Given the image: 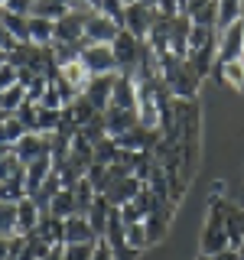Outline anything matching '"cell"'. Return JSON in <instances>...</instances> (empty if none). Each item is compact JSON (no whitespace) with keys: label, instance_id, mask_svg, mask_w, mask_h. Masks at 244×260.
<instances>
[{"label":"cell","instance_id":"cell-1","mask_svg":"<svg viewBox=\"0 0 244 260\" xmlns=\"http://www.w3.org/2000/svg\"><path fill=\"white\" fill-rule=\"evenodd\" d=\"M160 75H163V85L169 88V94L186 98V101H192L195 91H199V85H202V75L192 65V59H179V55L160 59Z\"/></svg>","mask_w":244,"mask_h":260},{"label":"cell","instance_id":"cell-2","mask_svg":"<svg viewBox=\"0 0 244 260\" xmlns=\"http://www.w3.org/2000/svg\"><path fill=\"white\" fill-rule=\"evenodd\" d=\"M228 202L225 195H208V218H205V228H202V254L215 257L222 250L231 247V238H228Z\"/></svg>","mask_w":244,"mask_h":260},{"label":"cell","instance_id":"cell-3","mask_svg":"<svg viewBox=\"0 0 244 260\" xmlns=\"http://www.w3.org/2000/svg\"><path fill=\"white\" fill-rule=\"evenodd\" d=\"M160 20V10L153 0H134V4H127L124 10V29L134 32L137 39H146L153 29V23Z\"/></svg>","mask_w":244,"mask_h":260},{"label":"cell","instance_id":"cell-4","mask_svg":"<svg viewBox=\"0 0 244 260\" xmlns=\"http://www.w3.org/2000/svg\"><path fill=\"white\" fill-rule=\"evenodd\" d=\"M111 49H114V55H117L120 72H124V75H134V72L140 69V62H143V49H146V43H143V39H137L134 32L120 29L117 39L111 43Z\"/></svg>","mask_w":244,"mask_h":260},{"label":"cell","instance_id":"cell-5","mask_svg":"<svg viewBox=\"0 0 244 260\" xmlns=\"http://www.w3.org/2000/svg\"><path fill=\"white\" fill-rule=\"evenodd\" d=\"M81 62L88 65L92 75H117V72H120L117 55H114V49L108 43H92L85 52H81Z\"/></svg>","mask_w":244,"mask_h":260},{"label":"cell","instance_id":"cell-6","mask_svg":"<svg viewBox=\"0 0 244 260\" xmlns=\"http://www.w3.org/2000/svg\"><path fill=\"white\" fill-rule=\"evenodd\" d=\"M244 55V23H231V26L218 29V65L238 62Z\"/></svg>","mask_w":244,"mask_h":260},{"label":"cell","instance_id":"cell-7","mask_svg":"<svg viewBox=\"0 0 244 260\" xmlns=\"http://www.w3.org/2000/svg\"><path fill=\"white\" fill-rule=\"evenodd\" d=\"M13 153L20 156L23 162H33L39 156H52V134H23L20 140L13 143Z\"/></svg>","mask_w":244,"mask_h":260},{"label":"cell","instance_id":"cell-8","mask_svg":"<svg viewBox=\"0 0 244 260\" xmlns=\"http://www.w3.org/2000/svg\"><path fill=\"white\" fill-rule=\"evenodd\" d=\"M117 32H120V26L114 20H108L104 13H92L88 16V23H85V39L88 43H114L117 39Z\"/></svg>","mask_w":244,"mask_h":260},{"label":"cell","instance_id":"cell-9","mask_svg":"<svg viewBox=\"0 0 244 260\" xmlns=\"http://www.w3.org/2000/svg\"><path fill=\"white\" fill-rule=\"evenodd\" d=\"M114 78H117V75H92V81H88V88H85V98L95 104L98 114H104V111H108V104H111Z\"/></svg>","mask_w":244,"mask_h":260},{"label":"cell","instance_id":"cell-10","mask_svg":"<svg viewBox=\"0 0 244 260\" xmlns=\"http://www.w3.org/2000/svg\"><path fill=\"white\" fill-rule=\"evenodd\" d=\"M140 120H137V108H108L104 111V127H108V137H120L127 130H134Z\"/></svg>","mask_w":244,"mask_h":260},{"label":"cell","instance_id":"cell-11","mask_svg":"<svg viewBox=\"0 0 244 260\" xmlns=\"http://www.w3.org/2000/svg\"><path fill=\"white\" fill-rule=\"evenodd\" d=\"M108 108H137V78H134V75H124V72H117Z\"/></svg>","mask_w":244,"mask_h":260},{"label":"cell","instance_id":"cell-12","mask_svg":"<svg viewBox=\"0 0 244 260\" xmlns=\"http://www.w3.org/2000/svg\"><path fill=\"white\" fill-rule=\"evenodd\" d=\"M186 16L195 26H215L218 29V0H189L186 4Z\"/></svg>","mask_w":244,"mask_h":260},{"label":"cell","instance_id":"cell-13","mask_svg":"<svg viewBox=\"0 0 244 260\" xmlns=\"http://www.w3.org/2000/svg\"><path fill=\"white\" fill-rule=\"evenodd\" d=\"M95 241H98V234L85 215L65 218V244H95Z\"/></svg>","mask_w":244,"mask_h":260},{"label":"cell","instance_id":"cell-14","mask_svg":"<svg viewBox=\"0 0 244 260\" xmlns=\"http://www.w3.org/2000/svg\"><path fill=\"white\" fill-rule=\"evenodd\" d=\"M59 78H62V81H69V85L75 88L78 94H85L88 81H92V72H88V65L81 62V59H75V62H65V65H59Z\"/></svg>","mask_w":244,"mask_h":260},{"label":"cell","instance_id":"cell-15","mask_svg":"<svg viewBox=\"0 0 244 260\" xmlns=\"http://www.w3.org/2000/svg\"><path fill=\"white\" fill-rule=\"evenodd\" d=\"M52 169H55L52 156H39V159L26 162V195H33V192H36L39 185H43L46 179L52 176Z\"/></svg>","mask_w":244,"mask_h":260},{"label":"cell","instance_id":"cell-16","mask_svg":"<svg viewBox=\"0 0 244 260\" xmlns=\"http://www.w3.org/2000/svg\"><path fill=\"white\" fill-rule=\"evenodd\" d=\"M16 221H20V234H29V231H36L39 221H43V208L36 205V202L29 199H23V202H16Z\"/></svg>","mask_w":244,"mask_h":260},{"label":"cell","instance_id":"cell-17","mask_svg":"<svg viewBox=\"0 0 244 260\" xmlns=\"http://www.w3.org/2000/svg\"><path fill=\"white\" fill-rule=\"evenodd\" d=\"M62 114H65V117H69V120H72V124H75L78 130L85 127V124H92V120L98 117L95 104L88 101L85 94H81V98H75V101H72V104H65V108H62Z\"/></svg>","mask_w":244,"mask_h":260},{"label":"cell","instance_id":"cell-18","mask_svg":"<svg viewBox=\"0 0 244 260\" xmlns=\"http://www.w3.org/2000/svg\"><path fill=\"white\" fill-rule=\"evenodd\" d=\"M111 211H114V205L108 199H104L101 192H98V199L92 202V208H88V221H92V228H95V234L98 238H104V231H108V221H111Z\"/></svg>","mask_w":244,"mask_h":260},{"label":"cell","instance_id":"cell-19","mask_svg":"<svg viewBox=\"0 0 244 260\" xmlns=\"http://www.w3.org/2000/svg\"><path fill=\"white\" fill-rule=\"evenodd\" d=\"M0 23L10 29V36L16 39V43H33V39H29V16L13 13V10H7V7H0Z\"/></svg>","mask_w":244,"mask_h":260},{"label":"cell","instance_id":"cell-20","mask_svg":"<svg viewBox=\"0 0 244 260\" xmlns=\"http://www.w3.org/2000/svg\"><path fill=\"white\" fill-rule=\"evenodd\" d=\"M49 211H52L55 218H72V215H78V205H75V189H62L52 195V202H49Z\"/></svg>","mask_w":244,"mask_h":260},{"label":"cell","instance_id":"cell-21","mask_svg":"<svg viewBox=\"0 0 244 260\" xmlns=\"http://www.w3.org/2000/svg\"><path fill=\"white\" fill-rule=\"evenodd\" d=\"M23 134H29V130L23 127V120L16 117V114H7V111H0V143L13 146V143L20 140Z\"/></svg>","mask_w":244,"mask_h":260},{"label":"cell","instance_id":"cell-22","mask_svg":"<svg viewBox=\"0 0 244 260\" xmlns=\"http://www.w3.org/2000/svg\"><path fill=\"white\" fill-rule=\"evenodd\" d=\"M29 39L36 46H52L55 43V23L46 16H29Z\"/></svg>","mask_w":244,"mask_h":260},{"label":"cell","instance_id":"cell-23","mask_svg":"<svg viewBox=\"0 0 244 260\" xmlns=\"http://www.w3.org/2000/svg\"><path fill=\"white\" fill-rule=\"evenodd\" d=\"M26 176V162L10 150L7 156H0V182H10V179H23Z\"/></svg>","mask_w":244,"mask_h":260},{"label":"cell","instance_id":"cell-24","mask_svg":"<svg viewBox=\"0 0 244 260\" xmlns=\"http://www.w3.org/2000/svg\"><path fill=\"white\" fill-rule=\"evenodd\" d=\"M65 13H69V7H65L62 0H33V13L29 16H46V20L59 23Z\"/></svg>","mask_w":244,"mask_h":260},{"label":"cell","instance_id":"cell-25","mask_svg":"<svg viewBox=\"0 0 244 260\" xmlns=\"http://www.w3.org/2000/svg\"><path fill=\"white\" fill-rule=\"evenodd\" d=\"M244 13V0H218V29L238 23Z\"/></svg>","mask_w":244,"mask_h":260},{"label":"cell","instance_id":"cell-26","mask_svg":"<svg viewBox=\"0 0 244 260\" xmlns=\"http://www.w3.org/2000/svg\"><path fill=\"white\" fill-rule=\"evenodd\" d=\"M215 39H218V29H215V26H195V23H192L189 43H186V46H189V55L199 52V49H205L208 43H215Z\"/></svg>","mask_w":244,"mask_h":260},{"label":"cell","instance_id":"cell-27","mask_svg":"<svg viewBox=\"0 0 244 260\" xmlns=\"http://www.w3.org/2000/svg\"><path fill=\"white\" fill-rule=\"evenodd\" d=\"M218 72H222V81L228 88H234V91H244V62H225L218 65Z\"/></svg>","mask_w":244,"mask_h":260},{"label":"cell","instance_id":"cell-28","mask_svg":"<svg viewBox=\"0 0 244 260\" xmlns=\"http://www.w3.org/2000/svg\"><path fill=\"white\" fill-rule=\"evenodd\" d=\"M228 238H231V247L238 250L244 241V208H228Z\"/></svg>","mask_w":244,"mask_h":260},{"label":"cell","instance_id":"cell-29","mask_svg":"<svg viewBox=\"0 0 244 260\" xmlns=\"http://www.w3.org/2000/svg\"><path fill=\"white\" fill-rule=\"evenodd\" d=\"M26 199V176L23 179H10V182H0V202H10V205H16V202Z\"/></svg>","mask_w":244,"mask_h":260},{"label":"cell","instance_id":"cell-30","mask_svg":"<svg viewBox=\"0 0 244 260\" xmlns=\"http://www.w3.org/2000/svg\"><path fill=\"white\" fill-rule=\"evenodd\" d=\"M0 234H4V238H13V234H20L16 205H10V202H0Z\"/></svg>","mask_w":244,"mask_h":260},{"label":"cell","instance_id":"cell-31","mask_svg":"<svg viewBox=\"0 0 244 260\" xmlns=\"http://www.w3.org/2000/svg\"><path fill=\"white\" fill-rule=\"evenodd\" d=\"M23 101H26V88H23V85H13V88H7V91L0 94V111L16 114Z\"/></svg>","mask_w":244,"mask_h":260},{"label":"cell","instance_id":"cell-32","mask_svg":"<svg viewBox=\"0 0 244 260\" xmlns=\"http://www.w3.org/2000/svg\"><path fill=\"white\" fill-rule=\"evenodd\" d=\"M127 244H130L134 250H140V254L150 247V234H146V224H143V221L127 224Z\"/></svg>","mask_w":244,"mask_h":260},{"label":"cell","instance_id":"cell-33","mask_svg":"<svg viewBox=\"0 0 244 260\" xmlns=\"http://www.w3.org/2000/svg\"><path fill=\"white\" fill-rule=\"evenodd\" d=\"M95 244H62V260H92Z\"/></svg>","mask_w":244,"mask_h":260},{"label":"cell","instance_id":"cell-34","mask_svg":"<svg viewBox=\"0 0 244 260\" xmlns=\"http://www.w3.org/2000/svg\"><path fill=\"white\" fill-rule=\"evenodd\" d=\"M16 117L23 120V127L33 130V134H39L36 124H39V104H33V101H23L20 104V111H16Z\"/></svg>","mask_w":244,"mask_h":260},{"label":"cell","instance_id":"cell-35","mask_svg":"<svg viewBox=\"0 0 244 260\" xmlns=\"http://www.w3.org/2000/svg\"><path fill=\"white\" fill-rule=\"evenodd\" d=\"M124 10H127L124 0H101V13L108 16V20H114L120 29H124Z\"/></svg>","mask_w":244,"mask_h":260},{"label":"cell","instance_id":"cell-36","mask_svg":"<svg viewBox=\"0 0 244 260\" xmlns=\"http://www.w3.org/2000/svg\"><path fill=\"white\" fill-rule=\"evenodd\" d=\"M13 85H20V72H16V65L4 62L0 65V94H4L7 88H13Z\"/></svg>","mask_w":244,"mask_h":260},{"label":"cell","instance_id":"cell-37","mask_svg":"<svg viewBox=\"0 0 244 260\" xmlns=\"http://www.w3.org/2000/svg\"><path fill=\"white\" fill-rule=\"evenodd\" d=\"M153 4H157L160 16H179V13H186V4H189V0H153Z\"/></svg>","mask_w":244,"mask_h":260},{"label":"cell","instance_id":"cell-38","mask_svg":"<svg viewBox=\"0 0 244 260\" xmlns=\"http://www.w3.org/2000/svg\"><path fill=\"white\" fill-rule=\"evenodd\" d=\"M39 108H55V111H59V108H65V104H62V94L55 91V85H52V81L46 85V91H43V101H39Z\"/></svg>","mask_w":244,"mask_h":260},{"label":"cell","instance_id":"cell-39","mask_svg":"<svg viewBox=\"0 0 244 260\" xmlns=\"http://www.w3.org/2000/svg\"><path fill=\"white\" fill-rule=\"evenodd\" d=\"M0 7H7V10H13V13H23V16L33 13V0H4Z\"/></svg>","mask_w":244,"mask_h":260},{"label":"cell","instance_id":"cell-40","mask_svg":"<svg viewBox=\"0 0 244 260\" xmlns=\"http://www.w3.org/2000/svg\"><path fill=\"white\" fill-rule=\"evenodd\" d=\"M92 260H114V250H111V244L104 241V238L95 241V257Z\"/></svg>","mask_w":244,"mask_h":260},{"label":"cell","instance_id":"cell-41","mask_svg":"<svg viewBox=\"0 0 244 260\" xmlns=\"http://www.w3.org/2000/svg\"><path fill=\"white\" fill-rule=\"evenodd\" d=\"M16 46V39L10 36V29L4 26V23H0V49H7V52H10V49Z\"/></svg>","mask_w":244,"mask_h":260},{"label":"cell","instance_id":"cell-42","mask_svg":"<svg viewBox=\"0 0 244 260\" xmlns=\"http://www.w3.org/2000/svg\"><path fill=\"white\" fill-rule=\"evenodd\" d=\"M211 260H241V254H238L234 247H228V250H222V254H215Z\"/></svg>","mask_w":244,"mask_h":260},{"label":"cell","instance_id":"cell-43","mask_svg":"<svg viewBox=\"0 0 244 260\" xmlns=\"http://www.w3.org/2000/svg\"><path fill=\"white\" fill-rule=\"evenodd\" d=\"M0 260H10V238L0 234Z\"/></svg>","mask_w":244,"mask_h":260},{"label":"cell","instance_id":"cell-44","mask_svg":"<svg viewBox=\"0 0 244 260\" xmlns=\"http://www.w3.org/2000/svg\"><path fill=\"white\" fill-rule=\"evenodd\" d=\"M43 260H62V244H52V250H49Z\"/></svg>","mask_w":244,"mask_h":260},{"label":"cell","instance_id":"cell-45","mask_svg":"<svg viewBox=\"0 0 244 260\" xmlns=\"http://www.w3.org/2000/svg\"><path fill=\"white\" fill-rule=\"evenodd\" d=\"M81 4L88 7V10H95V13H101V0H81Z\"/></svg>","mask_w":244,"mask_h":260},{"label":"cell","instance_id":"cell-46","mask_svg":"<svg viewBox=\"0 0 244 260\" xmlns=\"http://www.w3.org/2000/svg\"><path fill=\"white\" fill-rule=\"evenodd\" d=\"M62 4L69 7V10H81V7H85V4H81V0H62ZM85 10H88V7H85Z\"/></svg>","mask_w":244,"mask_h":260},{"label":"cell","instance_id":"cell-47","mask_svg":"<svg viewBox=\"0 0 244 260\" xmlns=\"http://www.w3.org/2000/svg\"><path fill=\"white\" fill-rule=\"evenodd\" d=\"M7 62V49H0V65H4Z\"/></svg>","mask_w":244,"mask_h":260},{"label":"cell","instance_id":"cell-48","mask_svg":"<svg viewBox=\"0 0 244 260\" xmlns=\"http://www.w3.org/2000/svg\"><path fill=\"white\" fill-rule=\"evenodd\" d=\"M238 254H241V260H244V241H241V247H238Z\"/></svg>","mask_w":244,"mask_h":260},{"label":"cell","instance_id":"cell-49","mask_svg":"<svg viewBox=\"0 0 244 260\" xmlns=\"http://www.w3.org/2000/svg\"><path fill=\"white\" fill-rule=\"evenodd\" d=\"M199 260H211V257H208V254H199Z\"/></svg>","mask_w":244,"mask_h":260},{"label":"cell","instance_id":"cell-50","mask_svg":"<svg viewBox=\"0 0 244 260\" xmlns=\"http://www.w3.org/2000/svg\"><path fill=\"white\" fill-rule=\"evenodd\" d=\"M124 4H134V0H124Z\"/></svg>","mask_w":244,"mask_h":260}]
</instances>
